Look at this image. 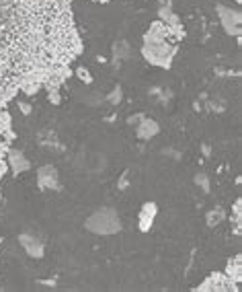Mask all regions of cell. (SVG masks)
<instances>
[{
  "label": "cell",
  "instance_id": "cell-1",
  "mask_svg": "<svg viewBox=\"0 0 242 292\" xmlns=\"http://www.w3.org/2000/svg\"><path fill=\"white\" fill-rule=\"evenodd\" d=\"M89 229L95 233H115L119 229V220L113 212H97L89 220Z\"/></svg>",
  "mask_w": 242,
  "mask_h": 292
},
{
  "label": "cell",
  "instance_id": "cell-2",
  "mask_svg": "<svg viewBox=\"0 0 242 292\" xmlns=\"http://www.w3.org/2000/svg\"><path fill=\"white\" fill-rule=\"evenodd\" d=\"M218 12H220V21L224 25L230 35H238V25H240V16L236 10H230V8H224V6H218Z\"/></svg>",
  "mask_w": 242,
  "mask_h": 292
},
{
  "label": "cell",
  "instance_id": "cell-3",
  "mask_svg": "<svg viewBox=\"0 0 242 292\" xmlns=\"http://www.w3.org/2000/svg\"><path fill=\"white\" fill-rule=\"evenodd\" d=\"M8 163H10V167H12L14 173H21V171H27V169H29V161H27V157H25L21 150H12Z\"/></svg>",
  "mask_w": 242,
  "mask_h": 292
},
{
  "label": "cell",
  "instance_id": "cell-4",
  "mask_svg": "<svg viewBox=\"0 0 242 292\" xmlns=\"http://www.w3.org/2000/svg\"><path fill=\"white\" fill-rule=\"evenodd\" d=\"M37 179H39V185L41 187H56L58 183V175H56V171L51 169V167H43L39 169V173H37Z\"/></svg>",
  "mask_w": 242,
  "mask_h": 292
},
{
  "label": "cell",
  "instance_id": "cell-5",
  "mask_svg": "<svg viewBox=\"0 0 242 292\" xmlns=\"http://www.w3.org/2000/svg\"><path fill=\"white\" fill-rule=\"evenodd\" d=\"M156 134H158V124L152 122V119H144L142 126L137 128V136H140V138H152V136H156Z\"/></svg>",
  "mask_w": 242,
  "mask_h": 292
},
{
  "label": "cell",
  "instance_id": "cell-6",
  "mask_svg": "<svg viewBox=\"0 0 242 292\" xmlns=\"http://www.w3.org/2000/svg\"><path fill=\"white\" fill-rule=\"evenodd\" d=\"M21 243L25 245V249H27V253L29 255H33V257H41L43 255V247H41V243L39 241H35V239H29V237H21Z\"/></svg>",
  "mask_w": 242,
  "mask_h": 292
},
{
  "label": "cell",
  "instance_id": "cell-7",
  "mask_svg": "<svg viewBox=\"0 0 242 292\" xmlns=\"http://www.w3.org/2000/svg\"><path fill=\"white\" fill-rule=\"evenodd\" d=\"M109 101H111V103H119V101H121V89H119V87L109 95Z\"/></svg>",
  "mask_w": 242,
  "mask_h": 292
},
{
  "label": "cell",
  "instance_id": "cell-8",
  "mask_svg": "<svg viewBox=\"0 0 242 292\" xmlns=\"http://www.w3.org/2000/svg\"><path fill=\"white\" fill-rule=\"evenodd\" d=\"M197 183H201V187H203L205 192L210 190V183H207V177L205 175H197Z\"/></svg>",
  "mask_w": 242,
  "mask_h": 292
}]
</instances>
